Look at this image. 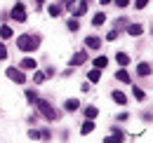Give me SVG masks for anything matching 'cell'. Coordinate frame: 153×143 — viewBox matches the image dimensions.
<instances>
[{"label":"cell","instance_id":"obj_1","mask_svg":"<svg viewBox=\"0 0 153 143\" xmlns=\"http://www.w3.org/2000/svg\"><path fill=\"white\" fill-rule=\"evenodd\" d=\"M38 45H40V40L36 35H19L17 38V47H19L21 52H33Z\"/></svg>","mask_w":153,"mask_h":143},{"label":"cell","instance_id":"obj_2","mask_svg":"<svg viewBox=\"0 0 153 143\" xmlns=\"http://www.w3.org/2000/svg\"><path fill=\"white\" fill-rule=\"evenodd\" d=\"M33 103L40 108V113H42L47 120H57V113H54V108L50 106V101H45V99H36Z\"/></svg>","mask_w":153,"mask_h":143},{"label":"cell","instance_id":"obj_3","mask_svg":"<svg viewBox=\"0 0 153 143\" xmlns=\"http://www.w3.org/2000/svg\"><path fill=\"white\" fill-rule=\"evenodd\" d=\"M12 17L17 19V21H26V7H24V2H17V5H14Z\"/></svg>","mask_w":153,"mask_h":143},{"label":"cell","instance_id":"obj_4","mask_svg":"<svg viewBox=\"0 0 153 143\" xmlns=\"http://www.w3.org/2000/svg\"><path fill=\"white\" fill-rule=\"evenodd\" d=\"M5 73H7L10 80H14V82H19V85H21V82H26V75H24L21 71H17V68H7Z\"/></svg>","mask_w":153,"mask_h":143},{"label":"cell","instance_id":"obj_5","mask_svg":"<svg viewBox=\"0 0 153 143\" xmlns=\"http://www.w3.org/2000/svg\"><path fill=\"white\" fill-rule=\"evenodd\" d=\"M87 61V52H78L73 54V59H71V66H80V63H85Z\"/></svg>","mask_w":153,"mask_h":143},{"label":"cell","instance_id":"obj_6","mask_svg":"<svg viewBox=\"0 0 153 143\" xmlns=\"http://www.w3.org/2000/svg\"><path fill=\"white\" fill-rule=\"evenodd\" d=\"M111 96H113V101H115V103H120V106H125V103H127V96H125L123 91H113Z\"/></svg>","mask_w":153,"mask_h":143},{"label":"cell","instance_id":"obj_7","mask_svg":"<svg viewBox=\"0 0 153 143\" xmlns=\"http://www.w3.org/2000/svg\"><path fill=\"white\" fill-rule=\"evenodd\" d=\"M12 35H14V31H12L10 26H0V38H2V40H10Z\"/></svg>","mask_w":153,"mask_h":143},{"label":"cell","instance_id":"obj_8","mask_svg":"<svg viewBox=\"0 0 153 143\" xmlns=\"http://www.w3.org/2000/svg\"><path fill=\"white\" fill-rule=\"evenodd\" d=\"M36 66H38V63H36V59H31V56H26V59L21 61V68H28V71L33 68V71H36Z\"/></svg>","mask_w":153,"mask_h":143},{"label":"cell","instance_id":"obj_9","mask_svg":"<svg viewBox=\"0 0 153 143\" xmlns=\"http://www.w3.org/2000/svg\"><path fill=\"white\" fill-rule=\"evenodd\" d=\"M115 61H118L120 66H127V63H130V56H127L125 52H118L115 54Z\"/></svg>","mask_w":153,"mask_h":143},{"label":"cell","instance_id":"obj_10","mask_svg":"<svg viewBox=\"0 0 153 143\" xmlns=\"http://www.w3.org/2000/svg\"><path fill=\"white\" fill-rule=\"evenodd\" d=\"M78 106H80V103H78V99H68V101H66V110H68V113H76Z\"/></svg>","mask_w":153,"mask_h":143},{"label":"cell","instance_id":"obj_11","mask_svg":"<svg viewBox=\"0 0 153 143\" xmlns=\"http://www.w3.org/2000/svg\"><path fill=\"white\" fill-rule=\"evenodd\" d=\"M108 66V59L106 56H97L94 59V68H106Z\"/></svg>","mask_w":153,"mask_h":143},{"label":"cell","instance_id":"obj_12","mask_svg":"<svg viewBox=\"0 0 153 143\" xmlns=\"http://www.w3.org/2000/svg\"><path fill=\"white\" fill-rule=\"evenodd\" d=\"M127 33H130V35H141V33H144V28H141V26H139V24H134V26H130V28H127Z\"/></svg>","mask_w":153,"mask_h":143},{"label":"cell","instance_id":"obj_13","mask_svg":"<svg viewBox=\"0 0 153 143\" xmlns=\"http://www.w3.org/2000/svg\"><path fill=\"white\" fill-rule=\"evenodd\" d=\"M85 45H87V47H90V49H97V47H99V38H85Z\"/></svg>","mask_w":153,"mask_h":143},{"label":"cell","instance_id":"obj_14","mask_svg":"<svg viewBox=\"0 0 153 143\" xmlns=\"http://www.w3.org/2000/svg\"><path fill=\"white\" fill-rule=\"evenodd\" d=\"M115 77H118L120 82H127V85H130V73H127V71H118V73H115Z\"/></svg>","mask_w":153,"mask_h":143},{"label":"cell","instance_id":"obj_15","mask_svg":"<svg viewBox=\"0 0 153 143\" xmlns=\"http://www.w3.org/2000/svg\"><path fill=\"white\" fill-rule=\"evenodd\" d=\"M97 113H99V110H97L94 106H90V108H85V117H87V120H94L97 117Z\"/></svg>","mask_w":153,"mask_h":143},{"label":"cell","instance_id":"obj_16","mask_svg":"<svg viewBox=\"0 0 153 143\" xmlns=\"http://www.w3.org/2000/svg\"><path fill=\"white\" fill-rule=\"evenodd\" d=\"M139 75H151V63H139Z\"/></svg>","mask_w":153,"mask_h":143},{"label":"cell","instance_id":"obj_17","mask_svg":"<svg viewBox=\"0 0 153 143\" xmlns=\"http://www.w3.org/2000/svg\"><path fill=\"white\" fill-rule=\"evenodd\" d=\"M104 21H106V14H101V12H99V14H94V19H92V24H94V26H101Z\"/></svg>","mask_w":153,"mask_h":143},{"label":"cell","instance_id":"obj_18","mask_svg":"<svg viewBox=\"0 0 153 143\" xmlns=\"http://www.w3.org/2000/svg\"><path fill=\"white\" fill-rule=\"evenodd\" d=\"M92 129H94V122H92V120H87V122L82 125V129H80V131H82V134H90Z\"/></svg>","mask_w":153,"mask_h":143},{"label":"cell","instance_id":"obj_19","mask_svg":"<svg viewBox=\"0 0 153 143\" xmlns=\"http://www.w3.org/2000/svg\"><path fill=\"white\" fill-rule=\"evenodd\" d=\"M87 77H90V82H99V77H101V75H99V68H97V71H90Z\"/></svg>","mask_w":153,"mask_h":143},{"label":"cell","instance_id":"obj_20","mask_svg":"<svg viewBox=\"0 0 153 143\" xmlns=\"http://www.w3.org/2000/svg\"><path fill=\"white\" fill-rule=\"evenodd\" d=\"M144 96H146V94H144V89L134 87V99H137V101H144Z\"/></svg>","mask_w":153,"mask_h":143},{"label":"cell","instance_id":"obj_21","mask_svg":"<svg viewBox=\"0 0 153 143\" xmlns=\"http://www.w3.org/2000/svg\"><path fill=\"white\" fill-rule=\"evenodd\" d=\"M50 14H52V17H59V14H61V7H59V5H50Z\"/></svg>","mask_w":153,"mask_h":143},{"label":"cell","instance_id":"obj_22","mask_svg":"<svg viewBox=\"0 0 153 143\" xmlns=\"http://www.w3.org/2000/svg\"><path fill=\"white\" fill-rule=\"evenodd\" d=\"M45 77H47L45 73H36V75H33V82H36V85H40V82H45Z\"/></svg>","mask_w":153,"mask_h":143},{"label":"cell","instance_id":"obj_23","mask_svg":"<svg viewBox=\"0 0 153 143\" xmlns=\"http://www.w3.org/2000/svg\"><path fill=\"white\" fill-rule=\"evenodd\" d=\"M26 99H28V101H31V103H33V101H36V99H38V94H36V91H26Z\"/></svg>","mask_w":153,"mask_h":143},{"label":"cell","instance_id":"obj_24","mask_svg":"<svg viewBox=\"0 0 153 143\" xmlns=\"http://www.w3.org/2000/svg\"><path fill=\"white\" fill-rule=\"evenodd\" d=\"M134 5H137V7H139V10H144V7H146V5H149V0H137V2H134Z\"/></svg>","mask_w":153,"mask_h":143},{"label":"cell","instance_id":"obj_25","mask_svg":"<svg viewBox=\"0 0 153 143\" xmlns=\"http://www.w3.org/2000/svg\"><path fill=\"white\" fill-rule=\"evenodd\" d=\"M115 5H118V7H127V5H130V0H115Z\"/></svg>","mask_w":153,"mask_h":143},{"label":"cell","instance_id":"obj_26","mask_svg":"<svg viewBox=\"0 0 153 143\" xmlns=\"http://www.w3.org/2000/svg\"><path fill=\"white\" fill-rule=\"evenodd\" d=\"M0 59H7V49H5V45H0Z\"/></svg>","mask_w":153,"mask_h":143},{"label":"cell","instance_id":"obj_27","mask_svg":"<svg viewBox=\"0 0 153 143\" xmlns=\"http://www.w3.org/2000/svg\"><path fill=\"white\" fill-rule=\"evenodd\" d=\"M68 28H71V31H78V21H76V19H73V21H68Z\"/></svg>","mask_w":153,"mask_h":143},{"label":"cell","instance_id":"obj_28","mask_svg":"<svg viewBox=\"0 0 153 143\" xmlns=\"http://www.w3.org/2000/svg\"><path fill=\"white\" fill-rule=\"evenodd\" d=\"M115 38H118V33H115V31H111V33H106V40H115Z\"/></svg>","mask_w":153,"mask_h":143},{"label":"cell","instance_id":"obj_29","mask_svg":"<svg viewBox=\"0 0 153 143\" xmlns=\"http://www.w3.org/2000/svg\"><path fill=\"white\" fill-rule=\"evenodd\" d=\"M36 2H42V0H36Z\"/></svg>","mask_w":153,"mask_h":143}]
</instances>
